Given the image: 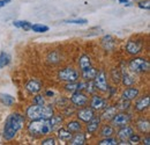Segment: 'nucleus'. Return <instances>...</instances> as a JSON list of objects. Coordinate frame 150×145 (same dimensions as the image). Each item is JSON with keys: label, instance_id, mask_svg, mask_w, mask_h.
Returning <instances> with one entry per match:
<instances>
[{"label": "nucleus", "instance_id": "nucleus-35", "mask_svg": "<svg viewBox=\"0 0 150 145\" xmlns=\"http://www.w3.org/2000/svg\"><path fill=\"white\" fill-rule=\"evenodd\" d=\"M111 75H112V79L114 83H119L121 80V74H120V71L117 70V69H113L112 72H111Z\"/></svg>", "mask_w": 150, "mask_h": 145}, {"label": "nucleus", "instance_id": "nucleus-27", "mask_svg": "<svg viewBox=\"0 0 150 145\" xmlns=\"http://www.w3.org/2000/svg\"><path fill=\"white\" fill-rule=\"evenodd\" d=\"M113 134H114V128H113V126L105 124V126H103L99 135H100L102 137H112Z\"/></svg>", "mask_w": 150, "mask_h": 145}, {"label": "nucleus", "instance_id": "nucleus-9", "mask_svg": "<svg viewBox=\"0 0 150 145\" xmlns=\"http://www.w3.org/2000/svg\"><path fill=\"white\" fill-rule=\"evenodd\" d=\"M71 102L76 107H84L88 103V96L81 91H76L74 93H72Z\"/></svg>", "mask_w": 150, "mask_h": 145}, {"label": "nucleus", "instance_id": "nucleus-7", "mask_svg": "<svg viewBox=\"0 0 150 145\" xmlns=\"http://www.w3.org/2000/svg\"><path fill=\"white\" fill-rule=\"evenodd\" d=\"M94 85L96 90L100 92H108L109 91V85H108V79H106V74L104 71H99L96 73L94 78Z\"/></svg>", "mask_w": 150, "mask_h": 145}, {"label": "nucleus", "instance_id": "nucleus-34", "mask_svg": "<svg viewBox=\"0 0 150 145\" xmlns=\"http://www.w3.org/2000/svg\"><path fill=\"white\" fill-rule=\"evenodd\" d=\"M31 29L36 33H45L49 30V27L47 26H44V24H31Z\"/></svg>", "mask_w": 150, "mask_h": 145}, {"label": "nucleus", "instance_id": "nucleus-42", "mask_svg": "<svg viewBox=\"0 0 150 145\" xmlns=\"http://www.w3.org/2000/svg\"><path fill=\"white\" fill-rule=\"evenodd\" d=\"M139 7L140 8H142V9H149L150 8V5H149V0H146V1H141L140 4H139Z\"/></svg>", "mask_w": 150, "mask_h": 145}, {"label": "nucleus", "instance_id": "nucleus-44", "mask_svg": "<svg viewBox=\"0 0 150 145\" xmlns=\"http://www.w3.org/2000/svg\"><path fill=\"white\" fill-rule=\"evenodd\" d=\"M8 2H11V0H0V8L4 7V6H6Z\"/></svg>", "mask_w": 150, "mask_h": 145}, {"label": "nucleus", "instance_id": "nucleus-21", "mask_svg": "<svg viewBox=\"0 0 150 145\" xmlns=\"http://www.w3.org/2000/svg\"><path fill=\"white\" fill-rule=\"evenodd\" d=\"M79 64H80V69L81 71L88 69L91 66V60H90V57L88 55H82L80 57V60H79Z\"/></svg>", "mask_w": 150, "mask_h": 145}, {"label": "nucleus", "instance_id": "nucleus-24", "mask_svg": "<svg viewBox=\"0 0 150 145\" xmlns=\"http://www.w3.org/2000/svg\"><path fill=\"white\" fill-rule=\"evenodd\" d=\"M71 144L72 145H83L86 144V136L84 134L80 132V134H76L74 137L71 138Z\"/></svg>", "mask_w": 150, "mask_h": 145}, {"label": "nucleus", "instance_id": "nucleus-14", "mask_svg": "<svg viewBox=\"0 0 150 145\" xmlns=\"http://www.w3.org/2000/svg\"><path fill=\"white\" fill-rule=\"evenodd\" d=\"M150 105V99L148 95L146 96H142L141 99H139L135 103V110L136 111H144L146 109L149 108Z\"/></svg>", "mask_w": 150, "mask_h": 145}, {"label": "nucleus", "instance_id": "nucleus-18", "mask_svg": "<svg viewBox=\"0 0 150 145\" xmlns=\"http://www.w3.org/2000/svg\"><path fill=\"white\" fill-rule=\"evenodd\" d=\"M73 137V132H71L69 130L67 129H59L58 130V138L62 142H69L71 138Z\"/></svg>", "mask_w": 150, "mask_h": 145}, {"label": "nucleus", "instance_id": "nucleus-32", "mask_svg": "<svg viewBox=\"0 0 150 145\" xmlns=\"http://www.w3.org/2000/svg\"><path fill=\"white\" fill-rule=\"evenodd\" d=\"M9 62H11L9 55L6 54V52H1V54H0V69L7 66V65L9 64Z\"/></svg>", "mask_w": 150, "mask_h": 145}, {"label": "nucleus", "instance_id": "nucleus-15", "mask_svg": "<svg viewBox=\"0 0 150 145\" xmlns=\"http://www.w3.org/2000/svg\"><path fill=\"white\" fill-rule=\"evenodd\" d=\"M133 134H134V131H133V129H132L131 127L124 126V127H120L119 131L117 132V136H118V138H119L120 141H121V139H127V141H128V138L131 137Z\"/></svg>", "mask_w": 150, "mask_h": 145}, {"label": "nucleus", "instance_id": "nucleus-30", "mask_svg": "<svg viewBox=\"0 0 150 145\" xmlns=\"http://www.w3.org/2000/svg\"><path fill=\"white\" fill-rule=\"evenodd\" d=\"M121 80H122V84L126 86V87H129V86H133V84H134V79H133V77L129 75L128 73L124 72L121 74Z\"/></svg>", "mask_w": 150, "mask_h": 145}, {"label": "nucleus", "instance_id": "nucleus-10", "mask_svg": "<svg viewBox=\"0 0 150 145\" xmlns=\"http://www.w3.org/2000/svg\"><path fill=\"white\" fill-rule=\"evenodd\" d=\"M76 115H77V118H79L80 121L88 123L90 120H93L95 117V110L91 108V107H90V108L84 107V108L80 109V110L76 113Z\"/></svg>", "mask_w": 150, "mask_h": 145}, {"label": "nucleus", "instance_id": "nucleus-13", "mask_svg": "<svg viewBox=\"0 0 150 145\" xmlns=\"http://www.w3.org/2000/svg\"><path fill=\"white\" fill-rule=\"evenodd\" d=\"M25 88L30 94H37L38 92H40V90H42V84L36 79H31L30 81L27 83Z\"/></svg>", "mask_w": 150, "mask_h": 145}, {"label": "nucleus", "instance_id": "nucleus-20", "mask_svg": "<svg viewBox=\"0 0 150 145\" xmlns=\"http://www.w3.org/2000/svg\"><path fill=\"white\" fill-rule=\"evenodd\" d=\"M102 44H103V47H104L105 50H110V51L113 50L114 47H115V42H114L113 37L110 36V35L104 36L102 38Z\"/></svg>", "mask_w": 150, "mask_h": 145}, {"label": "nucleus", "instance_id": "nucleus-22", "mask_svg": "<svg viewBox=\"0 0 150 145\" xmlns=\"http://www.w3.org/2000/svg\"><path fill=\"white\" fill-rule=\"evenodd\" d=\"M0 102L5 106H13L14 102H15V99L14 96L9 95V94H5V93H0Z\"/></svg>", "mask_w": 150, "mask_h": 145}, {"label": "nucleus", "instance_id": "nucleus-31", "mask_svg": "<svg viewBox=\"0 0 150 145\" xmlns=\"http://www.w3.org/2000/svg\"><path fill=\"white\" fill-rule=\"evenodd\" d=\"M13 24H14L15 27H18V28L24 29L25 32H28V30L31 29V24H30V22H28V21H14Z\"/></svg>", "mask_w": 150, "mask_h": 145}, {"label": "nucleus", "instance_id": "nucleus-11", "mask_svg": "<svg viewBox=\"0 0 150 145\" xmlns=\"http://www.w3.org/2000/svg\"><path fill=\"white\" fill-rule=\"evenodd\" d=\"M90 107L94 110H103L105 107H108V101L105 99H103L102 96L94 94L90 100Z\"/></svg>", "mask_w": 150, "mask_h": 145}, {"label": "nucleus", "instance_id": "nucleus-47", "mask_svg": "<svg viewBox=\"0 0 150 145\" xmlns=\"http://www.w3.org/2000/svg\"><path fill=\"white\" fill-rule=\"evenodd\" d=\"M46 95H49V96H52V95H53V92L47 91V92H46Z\"/></svg>", "mask_w": 150, "mask_h": 145}, {"label": "nucleus", "instance_id": "nucleus-28", "mask_svg": "<svg viewBox=\"0 0 150 145\" xmlns=\"http://www.w3.org/2000/svg\"><path fill=\"white\" fill-rule=\"evenodd\" d=\"M129 107H131V101L125 100V99L119 100L117 106H115V108L118 109V110H120V111H126V110L129 109Z\"/></svg>", "mask_w": 150, "mask_h": 145}, {"label": "nucleus", "instance_id": "nucleus-6", "mask_svg": "<svg viewBox=\"0 0 150 145\" xmlns=\"http://www.w3.org/2000/svg\"><path fill=\"white\" fill-rule=\"evenodd\" d=\"M132 121V115L126 113V111H121V113H115L114 116L111 118V123L113 127H124L129 124V122Z\"/></svg>", "mask_w": 150, "mask_h": 145}, {"label": "nucleus", "instance_id": "nucleus-37", "mask_svg": "<svg viewBox=\"0 0 150 145\" xmlns=\"http://www.w3.org/2000/svg\"><path fill=\"white\" fill-rule=\"evenodd\" d=\"M65 23H73V24H86L88 21L86 19H77V20H66Z\"/></svg>", "mask_w": 150, "mask_h": 145}, {"label": "nucleus", "instance_id": "nucleus-23", "mask_svg": "<svg viewBox=\"0 0 150 145\" xmlns=\"http://www.w3.org/2000/svg\"><path fill=\"white\" fill-rule=\"evenodd\" d=\"M115 113H117L115 107H105L103 114H102V118L105 120V121H111V118L114 116Z\"/></svg>", "mask_w": 150, "mask_h": 145}, {"label": "nucleus", "instance_id": "nucleus-36", "mask_svg": "<svg viewBox=\"0 0 150 145\" xmlns=\"http://www.w3.org/2000/svg\"><path fill=\"white\" fill-rule=\"evenodd\" d=\"M84 90L88 92L89 94H94V92L96 91V87H95V85H94V81H93V80H89V83H88V84H86V88H84Z\"/></svg>", "mask_w": 150, "mask_h": 145}, {"label": "nucleus", "instance_id": "nucleus-41", "mask_svg": "<svg viewBox=\"0 0 150 145\" xmlns=\"http://www.w3.org/2000/svg\"><path fill=\"white\" fill-rule=\"evenodd\" d=\"M128 142H129L131 144H136V143H139V142H140V136L133 134L131 137L128 138Z\"/></svg>", "mask_w": 150, "mask_h": 145}, {"label": "nucleus", "instance_id": "nucleus-3", "mask_svg": "<svg viewBox=\"0 0 150 145\" xmlns=\"http://www.w3.org/2000/svg\"><path fill=\"white\" fill-rule=\"evenodd\" d=\"M54 115V110L52 106H45V105H33L27 109V116L30 120H38V118H51Z\"/></svg>", "mask_w": 150, "mask_h": 145}, {"label": "nucleus", "instance_id": "nucleus-45", "mask_svg": "<svg viewBox=\"0 0 150 145\" xmlns=\"http://www.w3.org/2000/svg\"><path fill=\"white\" fill-rule=\"evenodd\" d=\"M143 144H146V145L150 144V137H149V136H147V137L143 139Z\"/></svg>", "mask_w": 150, "mask_h": 145}, {"label": "nucleus", "instance_id": "nucleus-8", "mask_svg": "<svg viewBox=\"0 0 150 145\" xmlns=\"http://www.w3.org/2000/svg\"><path fill=\"white\" fill-rule=\"evenodd\" d=\"M142 48H143V42L141 39H131L126 44V51L133 56L140 54L142 51Z\"/></svg>", "mask_w": 150, "mask_h": 145}, {"label": "nucleus", "instance_id": "nucleus-17", "mask_svg": "<svg viewBox=\"0 0 150 145\" xmlns=\"http://www.w3.org/2000/svg\"><path fill=\"white\" fill-rule=\"evenodd\" d=\"M99 126H100V118L95 116L93 120H90V121L88 122V126H87V131H88L89 134H95V132L98 130Z\"/></svg>", "mask_w": 150, "mask_h": 145}, {"label": "nucleus", "instance_id": "nucleus-46", "mask_svg": "<svg viewBox=\"0 0 150 145\" xmlns=\"http://www.w3.org/2000/svg\"><path fill=\"white\" fill-rule=\"evenodd\" d=\"M119 2H121V4H124V5H127V6L131 5V2H129L128 0H119Z\"/></svg>", "mask_w": 150, "mask_h": 145}, {"label": "nucleus", "instance_id": "nucleus-43", "mask_svg": "<svg viewBox=\"0 0 150 145\" xmlns=\"http://www.w3.org/2000/svg\"><path fill=\"white\" fill-rule=\"evenodd\" d=\"M74 113H75L74 108H71V107H67V109H65V111H64L65 116H72Z\"/></svg>", "mask_w": 150, "mask_h": 145}, {"label": "nucleus", "instance_id": "nucleus-4", "mask_svg": "<svg viewBox=\"0 0 150 145\" xmlns=\"http://www.w3.org/2000/svg\"><path fill=\"white\" fill-rule=\"evenodd\" d=\"M128 67L132 72L135 73H143L148 72L150 69V63L148 59L146 58H141V57H135L131 59V62L128 63Z\"/></svg>", "mask_w": 150, "mask_h": 145}, {"label": "nucleus", "instance_id": "nucleus-2", "mask_svg": "<svg viewBox=\"0 0 150 145\" xmlns=\"http://www.w3.org/2000/svg\"><path fill=\"white\" fill-rule=\"evenodd\" d=\"M28 131L31 136H46L52 131V128L50 124V121L46 118H38L31 120L30 124L28 126Z\"/></svg>", "mask_w": 150, "mask_h": 145}, {"label": "nucleus", "instance_id": "nucleus-39", "mask_svg": "<svg viewBox=\"0 0 150 145\" xmlns=\"http://www.w3.org/2000/svg\"><path fill=\"white\" fill-rule=\"evenodd\" d=\"M68 101H69V100H67V99H65V98H60V99H58L56 101V105L58 107H66L67 103H68Z\"/></svg>", "mask_w": 150, "mask_h": 145}, {"label": "nucleus", "instance_id": "nucleus-19", "mask_svg": "<svg viewBox=\"0 0 150 145\" xmlns=\"http://www.w3.org/2000/svg\"><path fill=\"white\" fill-rule=\"evenodd\" d=\"M136 127L137 129L142 132V134H148L150 130V123L148 120L146 118H140L137 122H136Z\"/></svg>", "mask_w": 150, "mask_h": 145}, {"label": "nucleus", "instance_id": "nucleus-16", "mask_svg": "<svg viewBox=\"0 0 150 145\" xmlns=\"http://www.w3.org/2000/svg\"><path fill=\"white\" fill-rule=\"evenodd\" d=\"M86 88V84L84 83H77V81H73V83H67L65 85V90L67 92L74 93L76 91H82Z\"/></svg>", "mask_w": 150, "mask_h": 145}, {"label": "nucleus", "instance_id": "nucleus-40", "mask_svg": "<svg viewBox=\"0 0 150 145\" xmlns=\"http://www.w3.org/2000/svg\"><path fill=\"white\" fill-rule=\"evenodd\" d=\"M42 144L43 145H54L56 144V139L53 137H49V138H45L42 141Z\"/></svg>", "mask_w": 150, "mask_h": 145}, {"label": "nucleus", "instance_id": "nucleus-29", "mask_svg": "<svg viewBox=\"0 0 150 145\" xmlns=\"http://www.w3.org/2000/svg\"><path fill=\"white\" fill-rule=\"evenodd\" d=\"M81 128H82L81 123L77 121H71L67 123V130H69L71 132H79Z\"/></svg>", "mask_w": 150, "mask_h": 145}, {"label": "nucleus", "instance_id": "nucleus-5", "mask_svg": "<svg viewBox=\"0 0 150 145\" xmlns=\"http://www.w3.org/2000/svg\"><path fill=\"white\" fill-rule=\"evenodd\" d=\"M58 78L59 80L65 81V83H73V81L79 80L80 74L73 67H65L58 72Z\"/></svg>", "mask_w": 150, "mask_h": 145}, {"label": "nucleus", "instance_id": "nucleus-1", "mask_svg": "<svg viewBox=\"0 0 150 145\" xmlns=\"http://www.w3.org/2000/svg\"><path fill=\"white\" fill-rule=\"evenodd\" d=\"M24 120L25 118L23 117V115L19 113L11 114L4 126V138L6 141H12L13 138H15V136L24 124Z\"/></svg>", "mask_w": 150, "mask_h": 145}, {"label": "nucleus", "instance_id": "nucleus-12", "mask_svg": "<svg viewBox=\"0 0 150 145\" xmlns=\"http://www.w3.org/2000/svg\"><path fill=\"white\" fill-rule=\"evenodd\" d=\"M139 93L140 91L136 88V87H128L126 88L125 91L122 92L121 94V99H125V100H128V101H132V100H135L137 96H139Z\"/></svg>", "mask_w": 150, "mask_h": 145}, {"label": "nucleus", "instance_id": "nucleus-25", "mask_svg": "<svg viewBox=\"0 0 150 145\" xmlns=\"http://www.w3.org/2000/svg\"><path fill=\"white\" fill-rule=\"evenodd\" d=\"M81 72H82V77L86 80H94L95 75L97 73V70L95 67H93V66H90V67H88V69H86V70H83Z\"/></svg>", "mask_w": 150, "mask_h": 145}, {"label": "nucleus", "instance_id": "nucleus-38", "mask_svg": "<svg viewBox=\"0 0 150 145\" xmlns=\"http://www.w3.org/2000/svg\"><path fill=\"white\" fill-rule=\"evenodd\" d=\"M34 105H39V106L45 105V100H44L43 95H36L34 98Z\"/></svg>", "mask_w": 150, "mask_h": 145}, {"label": "nucleus", "instance_id": "nucleus-26", "mask_svg": "<svg viewBox=\"0 0 150 145\" xmlns=\"http://www.w3.org/2000/svg\"><path fill=\"white\" fill-rule=\"evenodd\" d=\"M49 121H50V124H51V128H52V131L53 130H56L58 127H60L61 126V123H62V117L60 116V115H53L51 118H49Z\"/></svg>", "mask_w": 150, "mask_h": 145}, {"label": "nucleus", "instance_id": "nucleus-33", "mask_svg": "<svg viewBox=\"0 0 150 145\" xmlns=\"http://www.w3.org/2000/svg\"><path fill=\"white\" fill-rule=\"evenodd\" d=\"M99 145H117L118 144V141L115 138H112V137H104V139L99 141L98 142Z\"/></svg>", "mask_w": 150, "mask_h": 145}]
</instances>
